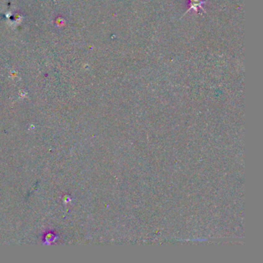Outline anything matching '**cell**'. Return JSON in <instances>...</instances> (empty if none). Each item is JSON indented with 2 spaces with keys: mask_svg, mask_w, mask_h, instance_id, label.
Masks as SVG:
<instances>
[{
  "mask_svg": "<svg viewBox=\"0 0 263 263\" xmlns=\"http://www.w3.org/2000/svg\"><path fill=\"white\" fill-rule=\"evenodd\" d=\"M205 2L203 0H190L189 7L188 10L186 11V13H188L189 11L194 10L196 12H198V9H202V5L205 4ZM185 13V14H186Z\"/></svg>",
  "mask_w": 263,
  "mask_h": 263,
  "instance_id": "cell-1",
  "label": "cell"
}]
</instances>
